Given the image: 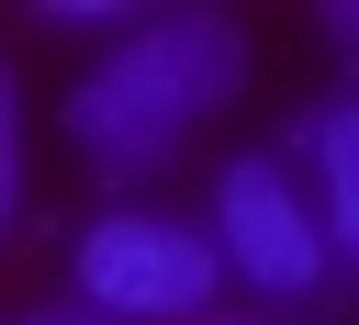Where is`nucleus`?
<instances>
[{"label":"nucleus","instance_id":"f257e3e1","mask_svg":"<svg viewBox=\"0 0 359 325\" xmlns=\"http://www.w3.org/2000/svg\"><path fill=\"white\" fill-rule=\"evenodd\" d=\"M247 90V34L236 11H146L135 34H112L90 56V78L67 90V134L101 168H157L180 134H202L224 101Z\"/></svg>","mask_w":359,"mask_h":325},{"label":"nucleus","instance_id":"f03ea898","mask_svg":"<svg viewBox=\"0 0 359 325\" xmlns=\"http://www.w3.org/2000/svg\"><path fill=\"white\" fill-rule=\"evenodd\" d=\"M224 258L180 213H101L79 235V314L101 325H202Z\"/></svg>","mask_w":359,"mask_h":325},{"label":"nucleus","instance_id":"7ed1b4c3","mask_svg":"<svg viewBox=\"0 0 359 325\" xmlns=\"http://www.w3.org/2000/svg\"><path fill=\"white\" fill-rule=\"evenodd\" d=\"M213 258H224V280H258L269 303H303V291H325V224H314V202L292 191V168L280 157H236L224 179H213Z\"/></svg>","mask_w":359,"mask_h":325},{"label":"nucleus","instance_id":"20e7f679","mask_svg":"<svg viewBox=\"0 0 359 325\" xmlns=\"http://www.w3.org/2000/svg\"><path fill=\"white\" fill-rule=\"evenodd\" d=\"M303 157H314V191H325V213H314L325 258H359V90L303 123Z\"/></svg>","mask_w":359,"mask_h":325},{"label":"nucleus","instance_id":"39448f33","mask_svg":"<svg viewBox=\"0 0 359 325\" xmlns=\"http://www.w3.org/2000/svg\"><path fill=\"white\" fill-rule=\"evenodd\" d=\"M34 22H56V34H135V0H34Z\"/></svg>","mask_w":359,"mask_h":325},{"label":"nucleus","instance_id":"423d86ee","mask_svg":"<svg viewBox=\"0 0 359 325\" xmlns=\"http://www.w3.org/2000/svg\"><path fill=\"white\" fill-rule=\"evenodd\" d=\"M22 202V112H11V67H0V224Z\"/></svg>","mask_w":359,"mask_h":325},{"label":"nucleus","instance_id":"0eeeda50","mask_svg":"<svg viewBox=\"0 0 359 325\" xmlns=\"http://www.w3.org/2000/svg\"><path fill=\"white\" fill-rule=\"evenodd\" d=\"M325 34H337V45H359V0H337V11H325Z\"/></svg>","mask_w":359,"mask_h":325},{"label":"nucleus","instance_id":"6e6552de","mask_svg":"<svg viewBox=\"0 0 359 325\" xmlns=\"http://www.w3.org/2000/svg\"><path fill=\"white\" fill-rule=\"evenodd\" d=\"M22 325H101V314H79V303H45V314H22Z\"/></svg>","mask_w":359,"mask_h":325},{"label":"nucleus","instance_id":"1a4fd4ad","mask_svg":"<svg viewBox=\"0 0 359 325\" xmlns=\"http://www.w3.org/2000/svg\"><path fill=\"white\" fill-rule=\"evenodd\" d=\"M202 325H269V314H202Z\"/></svg>","mask_w":359,"mask_h":325}]
</instances>
